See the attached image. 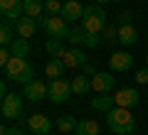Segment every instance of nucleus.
I'll return each mask as SVG.
<instances>
[{
	"instance_id": "1",
	"label": "nucleus",
	"mask_w": 148,
	"mask_h": 135,
	"mask_svg": "<svg viewBox=\"0 0 148 135\" xmlns=\"http://www.w3.org/2000/svg\"><path fill=\"white\" fill-rule=\"evenodd\" d=\"M106 125H109L111 133H116V135H131L133 128H136V120L128 113V108L114 106V108L106 113Z\"/></svg>"
},
{
	"instance_id": "2",
	"label": "nucleus",
	"mask_w": 148,
	"mask_h": 135,
	"mask_svg": "<svg viewBox=\"0 0 148 135\" xmlns=\"http://www.w3.org/2000/svg\"><path fill=\"white\" fill-rule=\"evenodd\" d=\"M3 71H5V79L17 81V83H30L32 79H35V66H32L27 59H22V57H12L10 62L3 66Z\"/></svg>"
},
{
	"instance_id": "3",
	"label": "nucleus",
	"mask_w": 148,
	"mask_h": 135,
	"mask_svg": "<svg viewBox=\"0 0 148 135\" xmlns=\"http://www.w3.org/2000/svg\"><path fill=\"white\" fill-rule=\"evenodd\" d=\"M82 27H84L86 32L101 35V30L106 27V10H104V5H99V3L86 5L84 7V17H82Z\"/></svg>"
},
{
	"instance_id": "4",
	"label": "nucleus",
	"mask_w": 148,
	"mask_h": 135,
	"mask_svg": "<svg viewBox=\"0 0 148 135\" xmlns=\"http://www.w3.org/2000/svg\"><path fill=\"white\" fill-rule=\"evenodd\" d=\"M40 25L45 27V32H47L49 37H57V39H62V37H67L69 35V30H72V27H69V22L64 20L62 15H47V17H42V20H40Z\"/></svg>"
},
{
	"instance_id": "5",
	"label": "nucleus",
	"mask_w": 148,
	"mask_h": 135,
	"mask_svg": "<svg viewBox=\"0 0 148 135\" xmlns=\"http://www.w3.org/2000/svg\"><path fill=\"white\" fill-rule=\"evenodd\" d=\"M72 81H64V79H52L49 81V98L54 103H64V101L72 96Z\"/></svg>"
},
{
	"instance_id": "6",
	"label": "nucleus",
	"mask_w": 148,
	"mask_h": 135,
	"mask_svg": "<svg viewBox=\"0 0 148 135\" xmlns=\"http://www.w3.org/2000/svg\"><path fill=\"white\" fill-rule=\"evenodd\" d=\"M0 111H3V118H20L22 115V98L17 94H8L3 96V106H0Z\"/></svg>"
},
{
	"instance_id": "7",
	"label": "nucleus",
	"mask_w": 148,
	"mask_h": 135,
	"mask_svg": "<svg viewBox=\"0 0 148 135\" xmlns=\"http://www.w3.org/2000/svg\"><path fill=\"white\" fill-rule=\"evenodd\" d=\"M27 125H30V130L35 135H49L52 133V120L47 115H42V113H32L27 118Z\"/></svg>"
},
{
	"instance_id": "8",
	"label": "nucleus",
	"mask_w": 148,
	"mask_h": 135,
	"mask_svg": "<svg viewBox=\"0 0 148 135\" xmlns=\"http://www.w3.org/2000/svg\"><path fill=\"white\" fill-rule=\"evenodd\" d=\"M49 96V86H45L42 81H37V79H32L30 83H25V98H30L32 103H37V101H42Z\"/></svg>"
},
{
	"instance_id": "9",
	"label": "nucleus",
	"mask_w": 148,
	"mask_h": 135,
	"mask_svg": "<svg viewBox=\"0 0 148 135\" xmlns=\"http://www.w3.org/2000/svg\"><path fill=\"white\" fill-rule=\"evenodd\" d=\"M114 83H116V79H114V74H94V79H91V91L94 94H109L111 88H114Z\"/></svg>"
},
{
	"instance_id": "10",
	"label": "nucleus",
	"mask_w": 148,
	"mask_h": 135,
	"mask_svg": "<svg viewBox=\"0 0 148 135\" xmlns=\"http://www.w3.org/2000/svg\"><path fill=\"white\" fill-rule=\"evenodd\" d=\"M109 66H111V71H128L133 66V57L128 52H114L109 59Z\"/></svg>"
},
{
	"instance_id": "11",
	"label": "nucleus",
	"mask_w": 148,
	"mask_h": 135,
	"mask_svg": "<svg viewBox=\"0 0 148 135\" xmlns=\"http://www.w3.org/2000/svg\"><path fill=\"white\" fill-rule=\"evenodd\" d=\"M62 62L67 64V69L84 66V64H86V54L82 52L79 47H72V49H64V54H62Z\"/></svg>"
},
{
	"instance_id": "12",
	"label": "nucleus",
	"mask_w": 148,
	"mask_h": 135,
	"mask_svg": "<svg viewBox=\"0 0 148 135\" xmlns=\"http://www.w3.org/2000/svg\"><path fill=\"white\" fill-rule=\"evenodd\" d=\"M114 98H116V106H121V108H131V106L138 103V91H136V88H119L116 94H114Z\"/></svg>"
},
{
	"instance_id": "13",
	"label": "nucleus",
	"mask_w": 148,
	"mask_h": 135,
	"mask_svg": "<svg viewBox=\"0 0 148 135\" xmlns=\"http://www.w3.org/2000/svg\"><path fill=\"white\" fill-rule=\"evenodd\" d=\"M62 17H64L67 22L82 20V17H84V5H82V3H77V0H69V3H64V7H62Z\"/></svg>"
},
{
	"instance_id": "14",
	"label": "nucleus",
	"mask_w": 148,
	"mask_h": 135,
	"mask_svg": "<svg viewBox=\"0 0 148 135\" xmlns=\"http://www.w3.org/2000/svg\"><path fill=\"white\" fill-rule=\"evenodd\" d=\"M119 42H121L123 47H131V44L138 42V32L131 22H121V27H119Z\"/></svg>"
},
{
	"instance_id": "15",
	"label": "nucleus",
	"mask_w": 148,
	"mask_h": 135,
	"mask_svg": "<svg viewBox=\"0 0 148 135\" xmlns=\"http://www.w3.org/2000/svg\"><path fill=\"white\" fill-rule=\"evenodd\" d=\"M35 30H37V22H35V17H20V20L15 22V32L20 37H25V39H30L32 35H35Z\"/></svg>"
},
{
	"instance_id": "16",
	"label": "nucleus",
	"mask_w": 148,
	"mask_h": 135,
	"mask_svg": "<svg viewBox=\"0 0 148 135\" xmlns=\"http://www.w3.org/2000/svg\"><path fill=\"white\" fill-rule=\"evenodd\" d=\"M114 106H116V98H114L111 94H96V98H91V108H94V111H104V113H109Z\"/></svg>"
},
{
	"instance_id": "17",
	"label": "nucleus",
	"mask_w": 148,
	"mask_h": 135,
	"mask_svg": "<svg viewBox=\"0 0 148 135\" xmlns=\"http://www.w3.org/2000/svg\"><path fill=\"white\" fill-rule=\"evenodd\" d=\"M72 91L79 96H86L91 91V79L86 76V74H82V76H74L72 79Z\"/></svg>"
},
{
	"instance_id": "18",
	"label": "nucleus",
	"mask_w": 148,
	"mask_h": 135,
	"mask_svg": "<svg viewBox=\"0 0 148 135\" xmlns=\"http://www.w3.org/2000/svg\"><path fill=\"white\" fill-rule=\"evenodd\" d=\"M64 69H67V64L62 62V57H52V59L47 62V66H45V71H47L49 79H59Z\"/></svg>"
},
{
	"instance_id": "19",
	"label": "nucleus",
	"mask_w": 148,
	"mask_h": 135,
	"mask_svg": "<svg viewBox=\"0 0 148 135\" xmlns=\"http://www.w3.org/2000/svg\"><path fill=\"white\" fill-rule=\"evenodd\" d=\"M22 7H25V15L35 17V20H40V15H42V10H45V5L40 0H22Z\"/></svg>"
},
{
	"instance_id": "20",
	"label": "nucleus",
	"mask_w": 148,
	"mask_h": 135,
	"mask_svg": "<svg viewBox=\"0 0 148 135\" xmlns=\"http://www.w3.org/2000/svg\"><path fill=\"white\" fill-rule=\"evenodd\" d=\"M10 52H12V57L27 59V54H30V42H27L25 37H20V39H15V42L10 44Z\"/></svg>"
},
{
	"instance_id": "21",
	"label": "nucleus",
	"mask_w": 148,
	"mask_h": 135,
	"mask_svg": "<svg viewBox=\"0 0 148 135\" xmlns=\"http://www.w3.org/2000/svg\"><path fill=\"white\" fill-rule=\"evenodd\" d=\"M77 135H99V123L96 120H79Z\"/></svg>"
},
{
	"instance_id": "22",
	"label": "nucleus",
	"mask_w": 148,
	"mask_h": 135,
	"mask_svg": "<svg viewBox=\"0 0 148 135\" xmlns=\"http://www.w3.org/2000/svg\"><path fill=\"white\" fill-rule=\"evenodd\" d=\"M84 37H86V30H84V27H77V25H74L72 30H69L67 39L72 42V47H79V44H84Z\"/></svg>"
},
{
	"instance_id": "23",
	"label": "nucleus",
	"mask_w": 148,
	"mask_h": 135,
	"mask_svg": "<svg viewBox=\"0 0 148 135\" xmlns=\"http://www.w3.org/2000/svg\"><path fill=\"white\" fill-rule=\"evenodd\" d=\"M45 49H47L49 57H62V54H64V44H62V39H57V37H49Z\"/></svg>"
},
{
	"instance_id": "24",
	"label": "nucleus",
	"mask_w": 148,
	"mask_h": 135,
	"mask_svg": "<svg viewBox=\"0 0 148 135\" xmlns=\"http://www.w3.org/2000/svg\"><path fill=\"white\" fill-rule=\"evenodd\" d=\"M12 42H15V37H12L10 22H5V20H3V25H0V44H3V47H10Z\"/></svg>"
},
{
	"instance_id": "25",
	"label": "nucleus",
	"mask_w": 148,
	"mask_h": 135,
	"mask_svg": "<svg viewBox=\"0 0 148 135\" xmlns=\"http://www.w3.org/2000/svg\"><path fill=\"white\" fill-rule=\"evenodd\" d=\"M101 42H104V44H114V42H119V30L114 25H106L104 30H101Z\"/></svg>"
},
{
	"instance_id": "26",
	"label": "nucleus",
	"mask_w": 148,
	"mask_h": 135,
	"mask_svg": "<svg viewBox=\"0 0 148 135\" xmlns=\"http://www.w3.org/2000/svg\"><path fill=\"white\" fill-rule=\"evenodd\" d=\"M77 120H74V115H64V118L57 120V128L62 130V133H72V130H77Z\"/></svg>"
},
{
	"instance_id": "27",
	"label": "nucleus",
	"mask_w": 148,
	"mask_h": 135,
	"mask_svg": "<svg viewBox=\"0 0 148 135\" xmlns=\"http://www.w3.org/2000/svg\"><path fill=\"white\" fill-rule=\"evenodd\" d=\"M62 3H59V0H45V12H47V15H62Z\"/></svg>"
},
{
	"instance_id": "28",
	"label": "nucleus",
	"mask_w": 148,
	"mask_h": 135,
	"mask_svg": "<svg viewBox=\"0 0 148 135\" xmlns=\"http://www.w3.org/2000/svg\"><path fill=\"white\" fill-rule=\"evenodd\" d=\"M22 5V0H0V15H8L10 10Z\"/></svg>"
},
{
	"instance_id": "29",
	"label": "nucleus",
	"mask_w": 148,
	"mask_h": 135,
	"mask_svg": "<svg viewBox=\"0 0 148 135\" xmlns=\"http://www.w3.org/2000/svg\"><path fill=\"white\" fill-rule=\"evenodd\" d=\"M99 44H101V35H96V32H86V37H84V47L94 49V47H99Z\"/></svg>"
},
{
	"instance_id": "30",
	"label": "nucleus",
	"mask_w": 148,
	"mask_h": 135,
	"mask_svg": "<svg viewBox=\"0 0 148 135\" xmlns=\"http://www.w3.org/2000/svg\"><path fill=\"white\" fill-rule=\"evenodd\" d=\"M10 59H12V52H10V49H8V47H3V49H0V64L5 66V64L10 62Z\"/></svg>"
},
{
	"instance_id": "31",
	"label": "nucleus",
	"mask_w": 148,
	"mask_h": 135,
	"mask_svg": "<svg viewBox=\"0 0 148 135\" xmlns=\"http://www.w3.org/2000/svg\"><path fill=\"white\" fill-rule=\"evenodd\" d=\"M136 81H138V83H148V66L136 71Z\"/></svg>"
},
{
	"instance_id": "32",
	"label": "nucleus",
	"mask_w": 148,
	"mask_h": 135,
	"mask_svg": "<svg viewBox=\"0 0 148 135\" xmlns=\"http://www.w3.org/2000/svg\"><path fill=\"white\" fill-rule=\"evenodd\" d=\"M84 74H86V76H94V74H99V71H96V66H94V64H89V62H86V64H84Z\"/></svg>"
},
{
	"instance_id": "33",
	"label": "nucleus",
	"mask_w": 148,
	"mask_h": 135,
	"mask_svg": "<svg viewBox=\"0 0 148 135\" xmlns=\"http://www.w3.org/2000/svg\"><path fill=\"white\" fill-rule=\"evenodd\" d=\"M3 135H22L20 128H3Z\"/></svg>"
},
{
	"instance_id": "34",
	"label": "nucleus",
	"mask_w": 148,
	"mask_h": 135,
	"mask_svg": "<svg viewBox=\"0 0 148 135\" xmlns=\"http://www.w3.org/2000/svg\"><path fill=\"white\" fill-rule=\"evenodd\" d=\"M0 94L8 96V81H0Z\"/></svg>"
},
{
	"instance_id": "35",
	"label": "nucleus",
	"mask_w": 148,
	"mask_h": 135,
	"mask_svg": "<svg viewBox=\"0 0 148 135\" xmlns=\"http://www.w3.org/2000/svg\"><path fill=\"white\" fill-rule=\"evenodd\" d=\"M96 3H99V5H106V3H111V0H96Z\"/></svg>"
},
{
	"instance_id": "36",
	"label": "nucleus",
	"mask_w": 148,
	"mask_h": 135,
	"mask_svg": "<svg viewBox=\"0 0 148 135\" xmlns=\"http://www.w3.org/2000/svg\"><path fill=\"white\" fill-rule=\"evenodd\" d=\"M146 64H148V59H146Z\"/></svg>"
}]
</instances>
